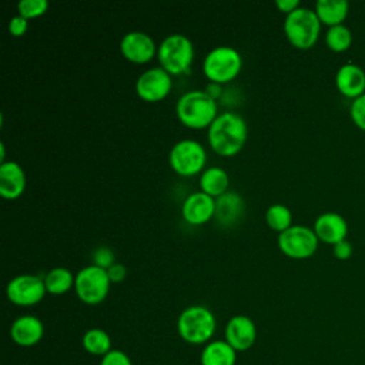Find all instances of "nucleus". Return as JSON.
Listing matches in <instances>:
<instances>
[{
    "label": "nucleus",
    "mask_w": 365,
    "mask_h": 365,
    "mask_svg": "<svg viewBox=\"0 0 365 365\" xmlns=\"http://www.w3.org/2000/svg\"><path fill=\"white\" fill-rule=\"evenodd\" d=\"M247 140L244 118L232 111L218 114L208 127V143L220 155L237 154Z\"/></svg>",
    "instance_id": "nucleus-1"
},
{
    "label": "nucleus",
    "mask_w": 365,
    "mask_h": 365,
    "mask_svg": "<svg viewBox=\"0 0 365 365\" xmlns=\"http://www.w3.org/2000/svg\"><path fill=\"white\" fill-rule=\"evenodd\" d=\"M180 121L190 128H204L217 117V103L205 90L184 93L175 106Z\"/></svg>",
    "instance_id": "nucleus-2"
},
{
    "label": "nucleus",
    "mask_w": 365,
    "mask_h": 365,
    "mask_svg": "<svg viewBox=\"0 0 365 365\" xmlns=\"http://www.w3.org/2000/svg\"><path fill=\"white\" fill-rule=\"evenodd\" d=\"M217 319L212 311L204 305L187 307L177 319V331L181 339L192 345L208 344L214 336Z\"/></svg>",
    "instance_id": "nucleus-3"
},
{
    "label": "nucleus",
    "mask_w": 365,
    "mask_h": 365,
    "mask_svg": "<svg viewBox=\"0 0 365 365\" xmlns=\"http://www.w3.org/2000/svg\"><path fill=\"white\" fill-rule=\"evenodd\" d=\"M284 31L287 38L297 48H309L318 40L321 31V20L315 10L308 7H298L287 14L284 21Z\"/></svg>",
    "instance_id": "nucleus-4"
},
{
    "label": "nucleus",
    "mask_w": 365,
    "mask_h": 365,
    "mask_svg": "<svg viewBox=\"0 0 365 365\" xmlns=\"http://www.w3.org/2000/svg\"><path fill=\"white\" fill-rule=\"evenodd\" d=\"M157 57L164 70L170 74H180L190 68L194 58V46L184 34H170L160 43Z\"/></svg>",
    "instance_id": "nucleus-5"
},
{
    "label": "nucleus",
    "mask_w": 365,
    "mask_h": 365,
    "mask_svg": "<svg viewBox=\"0 0 365 365\" xmlns=\"http://www.w3.org/2000/svg\"><path fill=\"white\" fill-rule=\"evenodd\" d=\"M242 58L238 50L230 46H218L208 51L204 58V74L214 83H227L241 70Z\"/></svg>",
    "instance_id": "nucleus-6"
},
{
    "label": "nucleus",
    "mask_w": 365,
    "mask_h": 365,
    "mask_svg": "<svg viewBox=\"0 0 365 365\" xmlns=\"http://www.w3.org/2000/svg\"><path fill=\"white\" fill-rule=\"evenodd\" d=\"M110 277L107 269L98 265H87L81 268L74 278V289L77 297L88 305L100 304L106 299L110 289Z\"/></svg>",
    "instance_id": "nucleus-7"
},
{
    "label": "nucleus",
    "mask_w": 365,
    "mask_h": 365,
    "mask_svg": "<svg viewBox=\"0 0 365 365\" xmlns=\"http://www.w3.org/2000/svg\"><path fill=\"white\" fill-rule=\"evenodd\" d=\"M170 164L180 175H194L202 170L207 161L205 148L195 140L177 141L170 151Z\"/></svg>",
    "instance_id": "nucleus-8"
},
{
    "label": "nucleus",
    "mask_w": 365,
    "mask_h": 365,
    "mask_svg": "<svg viewBox=\"0 0 365 365\" xmlns=\"http://www.w3.org/2000/svg\"><path fill=\"white\" fill-rule=\"evenodd\" d=\"M318 237L314 228L305 225H291L278 235L279 250L292 258H308L318 247Z\"/></svg>",
    "instance_id": "nucleus-9"
},
{
    "label": "nucleus",
    "mask_w": 365,
    "mask_h": 365,
    "mask_svg": "<svg viewBox=\"0 0 365 365\" xmlns=\"http://www.w3.org/2000/svg\"><path fill=\"white\" fill-rule=\"evenodd\" d=\"M46 292L44 279L31 274H20L14 277L6 287L7 298L20 307L36 305L44 298Z\"/></svg>",
    "instance_id": "nucleus-10"
},
{
    "label": "nucleus",
    "mask_w": 365,
    "mask_h": 365,
    "mask_svg": "<svg viewBox=\"0 0 365 365\" xmlns=\"http://www.w3.org/2000/svg\"><path fill=\"white\" fill-rule=\"evenodd\" d=\"M173 87L171 74L163 67H151L140 74L135 83L137 94L145 101L164 98Z\"/></svg>",
    "instance_id": "nucleus-11"
},
{
    "label": "nucleus",
    "mask_w": 365,
    "mask_h": 365,
    "mask_svg": "<svg viewBox=\"0 0 365 365\" xmlns=\"http://www.w3.org/2000/svg\"><path fill=\"white\" fill-rule=\"evenodd\" d=\"M224 339L237 351H248L257 339L254 321L247 315H234L228 319L224 331Z\"/></svg>",
    "instance_id": "nucleus-12"
},
{
    "label": "nucleus",
    "mask_w": 365,
    "mask_h": 365,
    "mask_svg": "<svg viewBox=\"0 0 365 365\" xmlns=\"http://www.w3.org/2000/svg\"><path fill=\"white\" fill-rule=\"evenodd\" d=\"M181 212L187 222L192 225L204 224L215 214V200L204 191L191 192L182 201Z\"/></svg>",
    "instance_id": "nucleus-13"
},
{
    "label": "nucleus",
    "mask_w": 365,
    "mask_h": 365,
    "mask_svg": "<svg viewBox=\"0 0 365 365\" xmlns=\"http://www.w3.org/2000/svg\"><path fill=\"white\" fill-rule=\"evenodd\" d=\"M120 50L123 56L133 63L150 61L157 51L154 40L143 31H130L124 34L120 41Z\"/></svg>",
    "instance_id": "nucleus-14"
},
{
    "label": "nucleus",
    "mask_w": 365,
    "mask_h": 365,
    "mask_svg": "<svg viewBox=\"0 0 365 365\" xmlns=\"http://www.w3.org/2000/svg\"><path fill=\"white\" fill-rule=\"evenodd\" d=\"M43 335L44 325L34 315H21L10 327V336L20 346H33L41 341Z\"/></svg>",
    "instance_id": "nucleus-15"
},
{
    "label": "nucleus",
    "mask_w": 365,
    "mask_h": 365,
    "mask_svg": "<svg viewBox=\"0 0 365 365\" xmlns=\"http://www.w3.org/2000/svg\"><path fill=\"white\" fill-rule=\"evenodd\" d=\"M314 232L318 240L335 245L336 242L346 240L348 224L345 218L336 212H324L315 220Z\"/></svg>",
    "instance_id": "nucleus-16"
},
{
    "label": "nucleus",
    "mask_w": 365,
    "mask_h": 365,
    "mask_svg": "<svg viewBox=\"0 0 365 365\" xmlns=\"http://www.w3.org/2000/svg\"><path fill=\"white\" fill-rule=\"evenodd\" d=\"M26 188V174L23 167L16 161H3L0 164V195L14 200Z\"/></svg>",
    "instance_id": "nucleus-17"
},
{
    "label": "nucleus",
    "mask_w": 365,
    "mask_h": 365,
    "mask_svg": "<svg viewBox=\"0 0 365 365\" xmlns=\"http://www.w3.org/2000/svg\"><path fill=\"white\" fill-rule=\"evenodd\" d=\"M335 84L345 97L355 100L365 93V71L354 63H346L338 68Z\"/></svg>",
    "instance_id": "nucleus-18"
},
{
    "label": "nucleus",
    "mask_w": 365,
    "mask_h": 365,
    "mask_svg": "<svg viewBox=\"0 0 365 365\" xmlns=\"http://www.w3.org/2000/svg\"><path fill=\"white\" fill-rule=\"evenodd\" d=\"M242 212H244V201L238 192L227 191L222 195L217 197L214 217L221 225L230 227L235 224L241 218Z\"/></svg>",
    "instance_id": "nucleus-19"
},
{
    "label": "nucleus",
    "mask_w": 365,
    "mask_h": 365,
    "mask_svg": "<svg viewBox=\"0 0 365 365\" xmlns=\"http://www.w3.org/2000/svg\"><path fill=\"white\" fill-rule=\"evenodd\" d=\"M200 362L201 365H235L237 351L225 339L210 341L201 351Z\"/></svg>",
    "instance_id": "nucleus-20"
},
{
    "label": "nucleus",
    "mask_w": 365,
    "mask_h": 365,
    "mask_svg": "<svg viewBox=\"0 0 365 365\" xmlns=\"http://www.w3.org/2000/svg\"><path fill=\"white\" fill-rule=\"evenodd\" d=\"M348 3L345 0H318L315 3V13L321 23L332 27L342 24L348 16Z\"/></svg>",
    "instance_id": "nucleus-21"
},
{
    "label": "nucleus",
    "mask_w": 365,
    "mask_h": 365,
    "mask_svg": "<svg viewBox=\"0 0 365 365\" xmlns=\"http://www.w3.org/2000/svg\"><path fill=\"white\" fill-rule=\"evenodd\" d=\"M230 184L228 174L221 167H210L202 171L200 178L201 191L211 197H220L224 192H227Z\"/></svg>",
    "instance_id": "nucleus-22"
},
{
    "label": "nucleus",
    "mask_w": 365,
    "mask_h": 365,
    "mask_svg": "<svg viewBox=\"0 0 365 365\" xmlns=\"http://www.w3.org/2000/svg\"><path fill=\"white\" fill-rule=\"evenodd\" d=\"M81 344L88 354L96 356H104L113 349L110 335L101 328L87 329L81 338Z\"/></svg>",
    "instance_id": "nucleus-23"
},
{
    "label": "nucleus",
    "mask_w": 365,
    "mask_h": 365,
    "mask_svg": "<svg viewBox=\"0 0 365 365\" xmlns=\"http://www.w3.org/2000/svg\"><path fill=\"white\" fill-rule=\"evenodd\" d=\"M74 278L71 271L64 267H56L50 269L44 277L46 289L50 294L60 295L67 292L71 287H74Z\"/></svg>",
    "instance_id": "nucleus-24"
},
{
    "label": "nucleus",
    "mask_w": 365,
    "mask_h": 365,
    "mask_svg": "<svg viewBox=\"0 0 365 365\" xmlns=\"http://www.w3.org/2000/svg\"><path fill=\"white\" fill-rule=\"evenodd\" d=\"M325 43L332 51H336V53L345 51L349 48L352 43V33L345 24L332 26L327 30Z\"/></svg>",
    "instance_id": "nucleus-25"
},
{
    "label": "nucleus",
    "mask_w": 365,
    "mask_h": 365,
    "mask_svg": "<svg viewBox=\"0 0 365 365\" xmlns=\"http://www.w3.org/2000/svg\"><path fill=\"white\" fill-rule=\"evenodd\" d=\"M265 221L269 225V228L282 232L291 227L292 215L288 207L282 204H272L268 207L265 212Z\"/></svg>",
    "instance_id": "nucleus-26"
},
{
    "label": "nucleus",
    "mask_w": 365,
    "mask_h": 365,
    "mask_svg": "<svg viewBox=\"0 0 365 365\" xmlns=\"http://www.w3.org/2000/svg\"><path fill=\"white\" fill-rule=\"evenodd\" d=\"M48 1L47 0H20L17 3L19 14L24 19H31L41 16L47 11Z\"/></svg>",
    "instance_id": "nucleus-27"
},
{
    "label": "nucleus",
    "mask_w": 365,
    "mask_h": 365,
    "mask_svg": "<svg viewBox=\"0 0 365 365\" xmlns=\"http://www.w3.org/2000/svg\"><path fill=\"white\" fill-rule=\"evenodd\" d=\"M349 113L355 125L365 131V93L352 101Z\"/></svg>",
    "instance_id": "nucleus-28"
},
{
    "label": "nucleus",
    "mask_w": 365,
    "mask_h": 365,
    "mask_svg": "<svg viewBox=\"0 0 365 365\" xmlns=\"http://www.w3.org/2000/svg\"><path fill=\"white\" fill-rule=\"evenodd\" d=\"M93 262L104 269H108L114 264V254L108 247H98L93 252Z\"/></svg>",
    "instance_id": "nucleus-29"
},
{
    "label": "nucleus",
    "mask_w": 365,
    "mask_h": 365,
    "mask_svg": "<svg viewBox=\"0 0 365 365\" xmlns=\"http://www.w3.org/2000/svg\"><path fill=\"white\" fill-rule=\"evenodd\" d=\"M100 365H133V362L124 351L114 348L108 354L101 356Z\"/></svg>",
    "instance_id": "nucleus-30"
},
{
    "label": "nucleus",
    "mask_w": 365,
    "mask_h": 365,
    "mask_svg": "<svg viewBox=\"0 0 365 365\" xmlns=\"http://www.w3.org/2000/svg\"><path fill=\"white\" fill-rule=\"evenodd\" d=\"M27 26H29L27 19H24L23 16L19 14V16L11 17V20L9 21V31H10L13 36L19 37V36H23V34L26 33Z\"/></svg>",
    "instance_id": "nucleus-31"
},
{
    "label": "nucleus",
    "mask_w": 365,
    "mask_h": 365,
    "mask_svg": "<svg viewBox=\"0 0 365 365\" xmlns=\"http://www.w3.org/2000/svg\"><path fill=\"white\" fill-rule=\"evenodd\" d=\"M334 255L338 259H346L352 255V245L348 240H342L334 245Z\"/></svg>",
    "instance_id": "nucleus-32"
},
{
    "label": "nucleus",
    "mask_w": 365,
    "mask_h": 365,
    "mask_svg": "<svg viewBox=\"0 0 365 365\" xmlns=\"http://www.w3.org/2000/svg\"><path fill=\"white\" fill-rule=\"evenodd\" d=\"M107 272H108V277H110L111 282H121L125 278V275H127L125 267L123 264H118V262H114L107 269Z\"/></svg>",
    "instance_id": "nucleus-33"
},
{
    "label": "nucleus",
    "mask_w": 365,
    "mask_h": 365,
    "mask_svg": "<svg viewBox=\"0 0 365 365\" xmlns=\"http://www.w3.org/2000/svg\"><path fill=\"white\" fill-rule=\"evenodd\" d=\"M275 4H277V7H278L281 11H284V13H287V14L299 7V1H298V0H277Z\"/></svg>",
    "instance_id": "nucleus-34"
},
{
    "label": "nucleus",
    "mask_w": 365,
    "mask_h": 365,
    "mask_svg": "<svg viewBox=\"0 0 365 365\" xmlns=\"http://www.w3.org/2000/svg\"><path fill=\"white\" fill-rule=\"evenodd\" d=\"M205 91L215 100L217 97H220L221 96V86L218 84V83H214V81H210L208 84H207V88H205Z\"/></svg>",
    "instance_id": "nucleus-35"
}]
</instances>
